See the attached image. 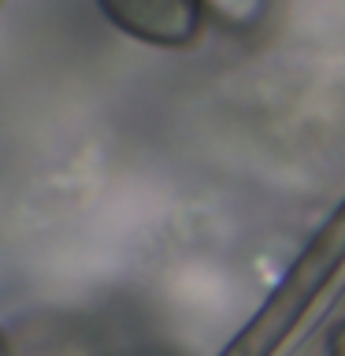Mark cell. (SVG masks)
<instances>
[{
  "label": "cell",
  "instance_id": "1",
  "mask_svg": "<svg viewBox=\"0 0 345 356\" xmlns=\"http://www.w3.org/2000/svg\"><path fill=\"white\" fill-rule=\"evenodd\" d=\"M104 19L127 38L160 49H182L197 38L200 0H97Z\"/></svg>",
  "mask_w": 345,
  "mask_h": 356
},
{
  "label": "cell",
  "instance_id": "3",
  "mask_svg": "<svg viewBox=\"0 0 345 356\" xmlns=\"http://www.w3.org/2000/svg\"><path fill=\"white\" fill-rule=\"evenodd\" d=\"M330 356H345V323L330 334Z\"/></svg>",
  "mask_w": 345,
  "mask_h": 356
},
{
  "label": "cell",
  "instance_id": "2",
  "mask_svg": "<svg viewBox=\"0 0 345 356\" xmlns=\"http://www.w3.org/2000/svg\"><path fill=\"white\" fill-rule=\"evenodd\" d=\"M200 8L211 15V22L230 33H249L267 19L271 0H200Z\"/></svg>",
  "mask_w": 345,
  "mask_h": 356
},
{
  "label": "cell",
  "instance_id": "4",
  "mask_svg": "<svg viewBox=\"0 0 345 356\" xmlns=\"http://www.w3.org/2000/svg\"><path fill=\"white\" fill-rule=\"evenodd\" d=\"M0 356H11V349H8V341H4V334H0Z\"/></svg>",
  "mask_w": 345,
  "mask_h": 356
}]
</instances>
